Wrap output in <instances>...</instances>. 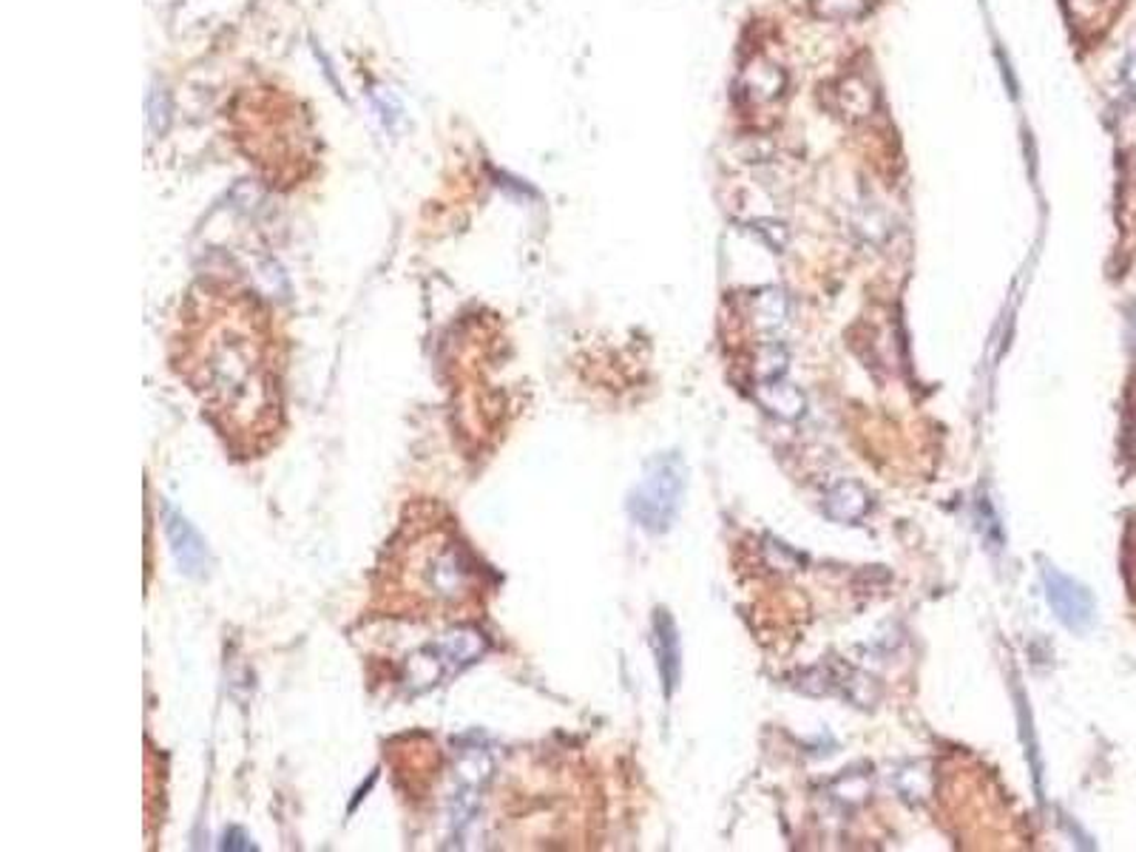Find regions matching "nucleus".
Segmentation results:
<instances>
[{
    "mask_svg": "<svg viewBox=\"0 0 1136 852\" xmlns=\"http://www.w3.org/2000/svg\"><path fill=\"white\" fill-rule=\"evenodd\" d=\"M753 313H756L758 327H765V330H778V327L787 321L790 307H787V299L782 290H776V287H767V290H762V294L753 299Z\"/></svg>",
    "mask_w": 1136,
    "mask_h": 852,
    "instance_id": "obj_11",
    "label": "nucleus"
},
{
    "mask_svg": "<svg viewBox=\"0 0 1136 852\" xmlns=\"http://www.w3.org/2000/svg\"><path fill=\"white\" fill-rule=\"evenodd\" d=\"M744 83L751 86V94L758 100H776L785 88V72L771 66V63H756L751 72L744 74Z\"/></svg>",
    "mask_w": 1136,
    "mask_h": 852,
    "instance_id": "obj_12",
    "label": "nucleus"
},
{
    "mask_svg": "<svg viewBox=\"0 0 1136 852\" xmlns=\"http://www.w3.org/2000/svg\"><path fill=\"white\" fill-rule=\"evenodd\" d=\"M816 14L830 21H850L867 9V0H813Z\"/></svg>",
    "mask_w": 1136,
    "mask_h": 852,
    "instance_id": "obj_14",
    "label": "nucleus"
},
{
    "mask_svg": "<svg viewBox=\"0 0 1136 852\" xmlns=\"http://www.w3.org/2000/svg\"><path fill=\"white\" fill-rule=\"evenodd\" d=\"M841 103H838V111H845V117H867L872 111V88L867 86L864 81L858 77H850V81L841 83V92H838Z\"/></svg>",
    "mask_w": 1136,
    "mask_h": 852,
    "instance_id": "obj_13",
    "label": "nucleus"
},
{
    "mask_svg": "<svg viewBox=\"0 0 1136 852\" xmlns=\"http://www.w3.org/2000/svg\"><path fill=\"white\" fill-rule=\"evenodd\" d=\"M825 512L838 523H856L870 512V494L856 480H838L836 487L827 489Z\"/></svg>",
    "mask_w": 1136,
    "mask_h": 852,
    "instance_id": "obj_9",
    "label": "nucleus"
},
{
    "mask_svg": "<svg viewBox=\"0 0 1136 852\" xmlns=\"http://www.w3.org/2000/svg\"><path fill=\"white\" fill-rule=\"evenodd\" d=\"M173 366L216 433L242 455H262L285 424L282 339L251 294L197 287L173 339Z\"/></svg>",
    "mask_w": 1136,
    "mask_h": 852,
    "instance_id": "obj_1",
    "label": "nucleus"
},
{
    "mask_svg": "<svg viewBox=\"0 0 1136 852\" xmlns=\"http://www.w3.org/2000/svg\"><path fill=\"white\" fill-rule=\"evenodd\" d=\"M758 401L771 409L778 418H798L805 415V395L798 393L796 386L787 384L785 375H776V379H762V386H758Z\"/></svg>",
    "mask_w": 1136,
    "mask_h": 852,
    "instance_id": "obj_10",
    "label": "nucleus"
},
{
    "mask_svg": "<svg viewBox=\"0 0 1136 852\" xmlns=\"http://www.w3.org/2000/svg\"><path fill=\"white\" fill-rule=\"evenodd\" d=\"M492 594L489 574L449 518L415 514L386 543L372 577V608L413 622H466Z\"/></svg>",
    "mask_w": 1136,
    "mask_h": 852,
    "instance_id": "obj_2",
    "label": "nucleus"
},
{
    "mask_svg": "<svg viewBox=\"0 0 1136 852\" xmlns=\"http://www.w3.org/2000/svg\"><path fill=\"white\" fill-rule=\"evenodd\" d=\"M654 653H657V665H659V680H662L665 696L671 700L679 688V677H682V648H679V633L677 626H673V617L665 608H657L654 611Z\"/></svg>",
    "mask_w": 1136,
    "mask_h": 852,
    "instance_id": "obj_8",
    "label": "nucleus"
},
{
    "mask_svg": "<svg viewBox=\"0 0 1136 852\" xmlns=\"http://www.w3.org/2000/svg\"><path fill=\"white\" fill-rule=\"evenodd\" d=\"M688 469L677 452H662L645 464L643 478L628 494V512L639 529L665 534L682 509Z\"/></svg>",
    "mask_w": 1136,
    "mask_h": 852,
    "instance_id": "obj_3",
    "label": "nucleus"
},
{
    "mask_svg": "<svg viewBox=\"0 0 1136 852\" xmlns=\"http://www.w3.org/2000/svg\"><path fill=\"white\" fill-rule=\"evenodd\" d=\"M225 850H251V841H247V835L242 830H227L225 832Z\"/></svg>",
    "mask_w": 1136,
    "mask_h": 852,
    "instance_id": "obj_15",
    "label": "nucleus"
},
{
    "mask_svg": "<svg viewBox=\"0 0 1136 852\" xmlns=\"http://www.w3.org/2000/svg\"><path fill=\"white\" fill-rule=\"evenodd\" d=\"M489 648L486 637L473 628H458L453 633H444L440 639L406 657L404 685L410 693H424L429 688L440 685L449 677H458L469 665L480 660Z\"/></svg>",
    "mask_w": 1136,
    "mask_h": 852,
    "instance_id": "obj_4",
    "label": "nucleus"
},
{
    "mask_svg": "<svg viewBox=\"0 0 1136 852\" xmlns=\"http://www.w3.org/2000/svg\"><path fill=\"white\" fill-rule=\"evenodd\" d=\"M1043 588L1054 617L1071 631H1089L1094 622V597L1060 568L1043 566Z\"/></svg>",
    "mask_w": 1136,
    "mask_h": 852,
    "instance_id": "obj_7",
    "label": "nucleus"
},
{
    "mask_svg": "<svg viewBox=\"0 0 1136 852\" xmlns=\"http://www.w3.org/2000/svg\"><path fill=\"white\" fill-rule=\"evenodd\" d=\"M495 770V762L489 756V750L480 745H464L458 753V762H455V787H453V799H449V821H453L455 830H464L469 821H473L475 810H478L480 792L489 785Z\"/></svg>",
    "mask_w": 1136,
    "mask_h": 852,
    "instance_id": "obj_5",
    "label": "nucleus"
},
{
    "mask_svg": "<svg viewBox=\"0 0 1136 852\" xmlns=\"http://www.w3.org/2000/svg\"><path fill=\"white\" fill-rule=\"evenodd\" d=\"M1123 81H1125V86H1128V92L1134 94V97H1136V52L1130 54L1128 61H1125V66H1123Z\"/></svg>",
    "mask_w": 1136,
    "mask_h": 852,
    "instance_id": "obj_16",
    "label": "nucleus"
},
{
    "mask_svg": "<svg viewBox=\"0 0 1136 852\" xmlns=\"http://www.w3.org/2000/svg\"><path fill=\"white\" fill-rule=\"evenodd\" d=\"M162 526H166L168 546H171L173 560L185 577L193 579H205L213 568L211 549H208L205 537H202L197 529L191 526V520L182 512L171 507V503H162Z\"/></svg>",
    "mask_w": 1136,
    "mask_h": 852,
    "instance_id": "obj_6",
    "label": "nucleus"
}]
</instances>
